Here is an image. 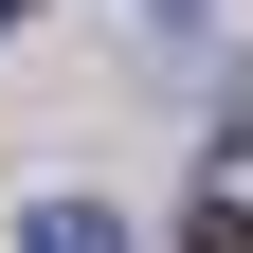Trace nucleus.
<instances>
[{"label": "nucleus", "instance_id": "nucleus-1", "mask_svg": "<svg viewBox=\"0 0 253 253\" xmlns=\"http://www.w3.org/2000/svg\"><path fill=\"white\" fill-rule=\"evenodd\" d=\"M18 253H126V217H109V199H37V217H18Z\"/></svg>", "mask_w": 253, "mask_h": 253}, {"label": "nucleus", "instance_id": "nucleus-2", "mask_svg": "<svg viewBox=\"0 0 253 253\" xmlns=\"http://www.w3.org/2000/svg\"><path fill=\"white\" fill-rule=\"evenodd\" d=\"M181 253H253V199H235V181H217V199L181 217Z\"/></svg>", "mask_w": 253, "mask_h": 253}, {"label": "nucleus", "instance_id": "nucleus-3", "mask_svg": "<svg viewBox=\"0 0 253 253\" xmlns=\"http://www.w3.org/2000/svg\"><path fill=\"white\" fill-rule=\"evenodd\" d=\"M145 18H199V0H145Z\"/></svg>", "mask_w": 253, "mask_h": 253}]
</instances>
